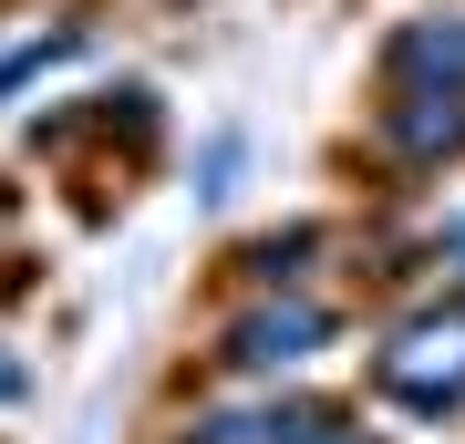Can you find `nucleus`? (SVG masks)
Here are the masks:
<instances>
[{"instance_id":"obj_4","label":"nucleus","mask_w":465,"mask_h":444,"mask_svg":"<svg viewBox=\"0 0 465 444\" xmlns=\"http://www.w3.org/2000/svg\"><path fill=\"white\" fill-rule=\"evenodd\" d=\"M403 73H414V83H455V94H465V21H424V32H403Z\"/></svg>"},{"instance_id":"obj_3","label":"nucleus","mask_w":465,"mask_h":444,"mask_svg":"<svg viewBox=\"0 0 465 444\" xmlns=\"http://www.w3.org/2000/svg\"><path fill=\"white\" fill-rule=\"evenodd\" d=\"M393 124H403V155H455L465 145V104L455 94H414Z\"/></svg>"},{"instance_id":"obj_1","label":"nucleus","mask_w":465,"mask_h":444,"mask_svg":"<svg viewBox=\"0 0 465 444\" xmlns=\"http://www.w3.org/2000/svg\"><path fill=\"white\" fill-rule=\"evenodd\" d=\"M372 382H382V403H403V413H445V403H465V300L414 311L393 341H382Z\"/></svg>"},{"instance_id":"obj_5","label":"nucleus","mask_w":465,"mask_h":444,"mask_svg":"<svg viewBox=\"0 0 465 444\" xmlns=\"http://www.w3.org/2000/svg\"><path fill=\"white\" fill-rule=\"evenodd\" d=\"M290 444H362V434H351V424H341V413H311V424H300Z\"/></svg>"},{"instance_id":"obj_7","label":"nucleus","mask_w":465,"mask_h":444,"mask_svg":"<svg viewBox=\"0 0 465 444\" xmlns=\"http://www.w3.org/2000/svg\"><path fill=\"white\" fill-rule=\"evenodd\" d=\"M445 259H455V269H465V228H445Z\"/></svg>"},{"instance_id":"obj_2","label":"nucleus","mask_w":465,"mask_h":444,"mask_svg":"<svg viewBox=\"0 0 465 444\" xmlns=\"http://www.w3.org/2000/svg\"><path fill=\"white\" fill-rule=\"evenodd\" d=\"M321 341H331V321H321V311H259V321H238L228 362L259 372V362H300V351H321Z\"/></svg>"},{"instance_id":"obj_6","label":"nucleus","mask_w":465,"mask_h":444,"mask_svg":"<svg viewBox=\"0 0 465 444\" xmlns=\"http://www.w3.org/2000/svg\"><path fill=\"white\" fill-rule=\"evenodd\" d=\"M21 393V362H11V351H0V403H11Z\"/></svg>"}]
</instances>
